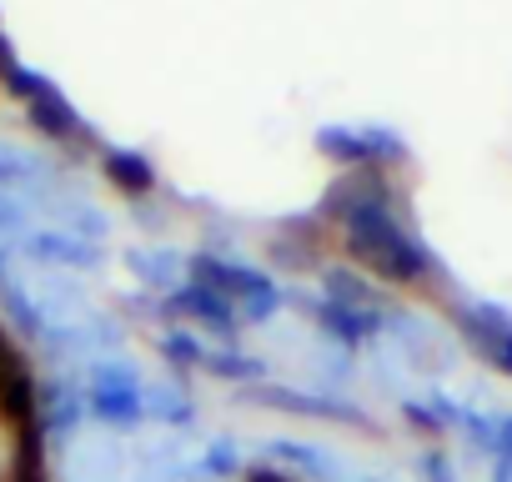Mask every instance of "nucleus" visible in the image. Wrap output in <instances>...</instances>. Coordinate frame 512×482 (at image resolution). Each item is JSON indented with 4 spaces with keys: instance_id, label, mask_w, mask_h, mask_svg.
<instances>
[{
    "instance_id": "dca6fc26",
    "label": "nucleus",
    "mask_w": 512,
    "mask_h": 482,
    "mask_svg": "<svg viewBox=\"0 0 512 482\" xmlns=\"http://www.w3.org/2000/svg\"><path fill=\"white\" fill-rule=\"evenodd\" d=\"M21 231H26V206L0 191V236H21Z\"/></svg>"
},
{
    "instance_id": "9b49d317",
    "label": "nucleus",
    "mask_w": 512,
    "mask_h": 482,
    "mask_svg": "<svg viewBox=\"0 0 512 482\" xmlns=\"http://www.w3.org/2000/svg\"><path fill=\"white\" fill-rule=\"evenodd\" d=\"M322 297H332L342 307H357V312H377V292L347 267H327L322 272Z\"/></svg>"
},
{
    "instance_id": "423d86ee",
    "label": "nucleus",
    "mask_w": 512,
    "mask_h": 482,
    "mask_svg": "<svg viewBox=\"0 0 512 482\" xmlns=\"http://www.w3.org/2000/svg\"><path fill=\"white\" fill-rule=\"evenodd\" d=\"M166 312H171V317H186V322H201L206 332H221V337H236V327H241V312H236L221 292H211V287H201V282H181V287L166 297Z\"/></svg>"
},
{
    "instance_id": "39448f33",
    "label": "nucleus",
    "mask_w": 512,
    "mask_h": 482,
    "mask_svg": "<svg viewBox=\"0 0 512 482\" xmlns=\"http://www.w3.org/2000/svg\"><path fill=\"white\" fill-rule=\"evenodd\" d=\"M26 121L41 131V136H51V141H61V146H101L96 141V131L86 126V116L61 96V86H51L46 96H36V101H26Z\"/></svg>"
},
{
    "instance_id": "0eeeda50",
    "label": "nucleus",
    "mask_w": 512,
    "mask_h": 482,
    "mask_svg": "<svg viewBox=\"0 0 512 482\" xmlns=\"http://www.w3.org/2000/svg\"><path fill=\"white\" fill-rule=\"evenodd\" d=\"M312 146H317L332 166H342V171H372V166H377L367 131H352V126H342V121L317 126V131H312ZM377 171H382V166H377Z\"/></svg>"
},
{
    "instance_id": "f03ea898",
    "label": "nucleus",
    "mask_w": 512,
    "mask_h": 482,
    "mask_svg": "<svg viewBox=\"0 0 512 482\" xmlns=\"http://www.w3.org/2000/svg\"><path fill=\"white\" fill-rule=\"evenodd\" d=\"M186 267H191V282H201V287L221 292V297H226L246 322H267V317L282 307V292H277L262 272H251V267H241V262H226V257L196 252Z\"/></svg>"
},
{
    "instance_id": "2eb2a0df",
    "label": "nucleus",
    "mask_w": 512,
    "mask_h": 482,
    "mask_svg": "<svg viewBox=\"0 0 512 482\" xmlns=\"http://www.w3.org/2000/svg\"><path fill=\"white\" fill-rule=\"evenodd\" d=\"M36 181V161L16 146H0V186H26Z\"/></svg>"
},
{
    "instance_id": "7ed1b4c3",
    "label": "nucleus",
    "mask_w": 512,
    "mask_h": 482,
    "mask_svg": "<svg viewBox=\"0 0 512 482\" xmlns=\"http://www.w3.org/2000/svg\"><path fill=\"white\" fill-rule=\"evenodd\" d=\"M86 412H91V417H101V422H116V427L141 422L146 397H141L136 372H131V367H121V362H101V367L91 372V387H86Z\"/></svg>"
},
{
    "instance_id": "f257e3e1",
    "label": "nucleus",
    "mask_w": 512,
    "mask_h": 482,
    "mask_svg": "<svg viewBox=\"0 0 512 482\" xmlns=\"http://www.w3.org/2000/svg\"><path fill=\"white\" fill-rule=\"evenodd\" d=\"M342 247L352 262H362L377 282L387 287H417L422 277H432V252L392 216V206H357L342 221Z\"/></svg>"
},
{
    "instance_id": "ddd939ff",
    "label": "nucleus",
    "mask_w": 512,
    "mask_h": 482,
    "mask_svg": "<svg viewBox=\"0 0 512 482\" xmlns=\"http://www.w3.org/2000/svg\"><path fill=\"white\" fill-rule=\"evenodd\" d=\"M206 372H216V377H246V382H262V377H267V362H256V357H246V352H216V357H206Z\"/></svg>"
},
{
    "instance_id": "20e7f679",
    "label": "nucleus",
    "mask_w": 512,
    "mask_h": 482,
    "mask_svg": "<svg viewBox=\"0 0 512 482\" xmlns=\"http://www.w3.org/2000/svg\"><path fill=\"white\" fill-rule=\"evenodd\" d=\"M457 327H462L467 347H472L482 362H492L502 377H512V317H507L502 307L477 302V307H467V312L457 317Z\"/></svg>"
},
{
    "instance_id": "9d476101",
    "label": "nucleus",
    "mask_w": 512,
    "mask_h": 482,
    "mask_svg": "<svg viewBox=\"0 0 512 482\" xmlns=\"http://www.w3.org/2000/svg\"><path fill=\"white\" fill-rule=\"evenodd\" d=\"M26 252L36 262H51V267H96L101 252L81 236H66V231H31L26 236Z\"/></svg>"
},
{
    "instance_id": "4468645a",
    "label": "nucleus",
    "mask_w": 512,
    "mask_h": 482,
    "mask_svg": "<svg viewBox=\"0 0 512 482\" xmlns=\"http://www.w3.org/2000/svg\"><path fill=\"white\" fill-rule=\"evenodd\" d=\"M161 357H166V362H176V367H206V357H211V352H206L191 332H171V337L161 342Z\"/></svg>"
},
{
    "instance_id": "6e6552de",
    "label": "nucleus",
    "mask_w": 512,
    "mask_h": 482,
    "mask_svg": "<svg viewBox=\"0 0 512 482\" xmlns=\"http://www.w3.org/2000/svg\"><path fill=\"white\" fill-rule=\"evenodd\" d=\"M101 171H106V181H111L121 196H131V201L156 191V166H151V156H141V151L101 146Z\"/></svg>"
},
{
    "instance_id": "f3484780",
    "label": "nucleus",
    "mask_w": 512,
    "mask_h": 482,
    "mask_svg": "<svg viewBox=\"0 0 512 482\" xmlns=\"http://www.w3.org/2000/svg\"><path fill=\"white\" fill-rule=\"evenodd\" d=\"M11 66H16V46H11V36H6V31H0V76H6Z\"/></svg>"
},
{
    "instance_id": "a211bd4d",
    "label": "nucleus",
    "mask_w": 512,
    "mask_h": 482,
    "mask_svg": "<svg viewBox=\"0 0 512 482\" xmlns=\"http://www.w3.org/2000/svg\"><path fill=\"white\" fill-rule=\"evenodd\" d=\"M507 452H512V422H507Z\"/></svg>"
},
{
    "instance_id": "f8f14e48",
    "label": "nucleus",
    "mask_w": 512,
    "mask_h": 482,
    "mask_svg": "<svg viewBox=\"0 0 512 482\" xmlns=\"http://www.w3.org/2000/svg\"><path fill=\"white\" fill-rule=\"evenodd\" d=\"M51 86H56L51 76H41V71H31V66H21V61H16L6 76H0V91H6V96H16L21 106H26V101H36V96H46Z\"/></svg>"
},
{
    "instance_id": "1a4fd4ad",
    "label": "nucleus",
    "mask_w": 512,
    "mask_h": 482,
    "mask_svg": "<svg viewBox=\"0 0 512 482\" xmlns=\"http://www.w3.org/2000/svg\"><path fill=\"white\" fill-rule=\"evenodd\" d=\"M307 312H312V317H317V327H322V332H332L342 347H357V342H367V337L382 327V312H357V307H342V302H332V297L307 302Z\"/></svg>"
}]
</instances>
